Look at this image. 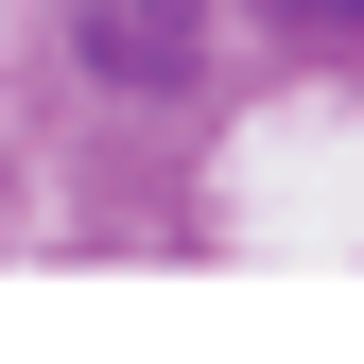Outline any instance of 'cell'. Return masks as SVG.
<instances>
[{"mask_svg":"<svg viewBox=\"0 0 364 364\" xmlns=\"http://www.w3.org/2000/svg\"><path fill=\"white\" fill-rule=\"evenodd\" d=\"M278 35H364V0H260Z\"/></svg>","mask_w":364,"mask_h":364,"instance_id":"7a4b0ae2","label":"cell"},{"mask_svg":"<svg viewBox=\"0 0 364 364\" xmlns=\"http://www.w3.org/2000/svg\"><path fill=\"white\" fill-rule=\"evenodd\" d=\"M70 35H87L122 87H173V70L208 53V0H70Z\"/></svg>","mask_w":364,"mask_h":364,"instance_id":"6da1fadb","label":"cell"}]
</instances>
